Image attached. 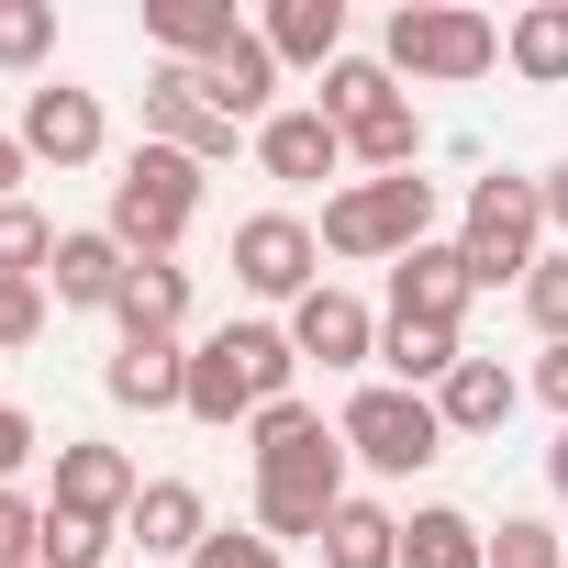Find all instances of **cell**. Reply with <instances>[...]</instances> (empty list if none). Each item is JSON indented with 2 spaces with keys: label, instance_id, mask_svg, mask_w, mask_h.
I'll list each match as a JSON object with an SVG mask.
<instances>
[{
  "label": "cell",
  "instance_id": "f35d334b",
  "mask_svg": "<svg viewBox=\"0 0 568 568\" xmlns=\"http://www.w3.org/2000/svg\"><path fill=\"white\" fill-rule=\"evenodd\" d=\"M535 402L568 424V346H546V357H535Z\"/></svg>",
  "mask_w": 568,
  "mask_h": 568
},
{
  "label": "cell",
  "instance_id": "8fae6325",
  "mask_svg": "<svg viewBox=\"0 0 568 568\" xmlns=\"http://www.w3.org/2000/svg\"><path fill=\"white\" fill-rule=\"evenodd\" d=\"M123 291H134V245L112 223H68L45 256V302L57 313H123Z\"/></svg>",
  "mask_w": 568,
  "mask_h": 568
},
{
  "label": "cell",
  "instance_id": "f546056e",
  "mask_svg": "<svg viewBox=\"0 0 568 568\" xmlns=\"http://www.w3.org/2000/svg\"><path fill=\"white\" fill-rule=\"evenodd\" d=\"M34 568H123V535H112V524H68V513H45Z\"/></svg>",
  "mask_w": 568,
  "mask_h": 568
},
{
  "label": "cell",
  "instance_id": "4dcf8cb0",
  "mask_svg": "<svg viewBox=\"0 0 568 568\" xmlns=\"http://www.w3.org/2000/svg\"><path fill=\"white\" fill-rule=\"evenodd\" d=\"M45 256H57V223L34 201H0V278H45Z\"/></svg>",
  "mask_w": 568,
  "mask_h": 568
},
{
  "label": "cell",
  "instance_id": "ffe728a7",
  "mask_svg": "<svg viewBox=\"0 0 568 568\" xmlns=\"http://www.w3.org/2000/svg\"><path fill=\"white\" fill-rule=\"evenodd\" d=\"M435 413H446V435H501V424L524 413V379H513L501 357H457V379L435 390Z\"/></svg>",
  "mask_w": 568,
  "mask_h": 568
},
{
  "label": "cell",
  "instance_id": "6da1fadb",
  "mask_svg": "<svg viewBox=\"0 0 568 568\" xmlns=\"http://www.w3.org/2000/svg\"><path fill=\"white\" fill-rule=\"evenodd\" d=\"M278 402H302V346H291V324H212V335L190 346V424L234 435V424H256V413H278Z\"/></svg>",
  "mask_w": 568,
  "mask_h": 568
},
{
  "label": "cell",
  "instance_id": "4316f807",
  "mask_svg": "<svg viewBox=\"0 0 568 568\" xmlns=\"http://www.w3.org/2000/svg\"><path fill=\"white\" fill-rule=\"evenodd\" d=\"M324 568H402V513H379V501L346 490V513L324 524Z\"/></svg>",
  "mask_w": 568,
  "mask_h": 568
},
{
  "label": "cell",
  "instance_id": "484cf974",
  "mask_svg": "<svg viewBox=\"0 0 568 568\" xmlns=\"http://www.w3.org/2000/svg\"><path fill=\"white\" fill-rule=\"evenodd\" d=\"M402 568H490V524H468V513L424 501V513L402 524Z\"/></svg>",
  "mask_w": 568,
  "mask_h": 568
},
{
  "label": "cell",
  "instance_id": "4fadbf2b",
  "mask_svg": "<svg viewBox=\"0 0 568 568\" xmlns=\"http://www.w3.org/2000/svg\"><path fill=\"white\" fill-rule=\"evenodd\" d=\"M291 346H302V368H368L379 357V313L324 278L313 302H291Z\"/></svg>",
  "mask_w": 568,
  "mask_h": 568
},
{
  "label": "cell",
  "instance_id": "d4e9b609",
  "mask_svg": "<svg viewBox=\"0 0 568 568\" xmlns=\"http://www.w3.org/2000/svg\"><path fill=\"white\" fill-rule=\"evenodd\" d=\"M346 168H357V179H413V168H424V112H413V101L368 112V123L346 134Z\"/></svg>",
  "mask_w": 568,
  "mask_h": 568
},
{
  "label": "cell",
  "instance_id": "d6a6232c",
  "mask_svg": "<svg viewBox=\"0 0 568 568\" xmlns=\"http://www.w3.org/2000/svg\"><path fill=\"white\" fill-rule=\"evenodd\" d=\"M57 324V302H45V278H0V357H23L34 335Z\"/></svg>",
  "mask_w": 568,
  "mask_h": 568
},
{
  "label": "cell",
  "instance_id": "30bf717a",
  "mask_svg": "<svg viewBox=\"0 0 568 568\" xmlns=\"http://www.w3.org/2000/svg\"><path fill=\"white\" fill-rule=\"evenodd\" d=\"M134 501H145V468H134L123 446H101V435H68V446H57V490H45V513H68V524H112V535H123Z\"/></svg>",
  "mask_w": 568,
  "mask_h": 568
},
{
  "label": "cell",
  "instance_id": "d590c367",
  "mask_svg": "<svg viewBox=\"0 0 568 568\" xmlns=\"http://www.w3.org/2000/svg\"><path fill=\"white\" fill-rule=\"evenodd\" d=\"M57 45V12H34V0H0V68H45Z\"/></svg>",
  "mask_w": 568,
  "mask_h": 568
},
{
  "label": "cell",
  "instance_id": "8d00e7d4",
  "mask_svg": "<svg viewBox=\"0 0 568 568\" xmlns=\"http://www.w3.org/2000/svg\"><path fill=\"white\" fill-rule=\"evenodd\" d=\"M34 535H45V501L0 490V568H34Z\"/></svg>",
  "mask_w": 568,
  "mask_h": 568
},
{
  "label": "cell",
  "instance_id": "5bb4252c",
  "mask_svg": "<svg viewBox=\"0 0 568 568\" xmlns=\"http://www.w3.org/2000/svg\"><path fill=\"white\" fill-rule=\"evenodd\" d=\"M479 302V278H468V256L435 234V245H413L402 267H390V324H446L457 335V313Z\"/></svg>",
  "mask_w": 568,
  "mask_h": 568
},
{
  "label": "cell",
  "instance_id": "7c38bea8",
  "mask_svg": "<svg viewBox=\"0 0 568 568\" xmlns=\"http://www.w3.org/2000/svg\"><path fill=\"white\" fill-rule=\"evenodd\" d=\"M12 134L34 145V168H101V145H112V123H101V90H79V79H34Z\"/></svg>",
  "mask_w": 568,
  "mask_h": 568
},
{
  "label": "cell",
  "instance_id": "7402d4cb",
  "mask_svg": "<svg viewBox=\"0 0 568 568\" xmlns=\"http://www.w3.org/2000/svg\"><path fill=\"white\" fill-rule=\"evenodd\" d=\"M256 34L278 68H346V0H278Z\"/></svg>",
  "mask_w": 568,
  "mask_h": 568
},
{
  "label": "cell",
  "instance_id": "603a6c76",
  "mask_svg": "<svg viewBox=\"0 0 568 568\" xmlns=\"http://www.w3.org/2000/svg\"><path fill=\"white\" fill-rule=\"evenodd\" d=\"M457 357H468V346H457L446 324H379V368H390V390H424V402H435V390L457 379Z\"/></svg>",
  "mask_w": 568,
  "mask_h": 568
},
{
  "label": "cell",
  "instance_id": "1f68e13d",
  "mask_svg": "<svg viewBox=\"0 0 568 568\" xmlns=\"http://www.w3.org/2000/svg\"><path fill=\"white\" fill-rule=\"evenodd\" d=\"M524 324H535L546 346H568V245L535 256V278H524Z\"/></svg>",
  "mask_w": 568,
  "mask_h": 568
},
{
  "label": "cell",
  "instance_id": "f1b7e54d",
  "mask_svg": "<svg viewBox=\"0 0 568 568\" xmlns=\"http://www.w3.org/2000/svg\"><path fill=\"white\" fill-rule=\"evenodd\" d=\"M313 446H335V424H324L313 402H278V413L245 424V468H256V479H267V468H291V457H313Z\"/></svg>",
  "mask_w": 568,
  "mask_h": 568
},
{
  "label": "cell",
  "instance_id": "277c9868",
  "mask_svg": "<svg viewBox=\"0 0 568 568\" xmlns=\"http://www.w3.org/2000/svg\"><path fill=\"white\" fill-rule=\"evenodd\" d=\"M457 256H468L479 291H501V278L524 291L535 256H546V190H535V179H479L468 212H457Z\"/></svg>",
  "mask_w": 568,
  "mask_h": 568
},
{
  "label": "cell",
  "instance_id": "9a60e30c",
  "mask_svg": "<svg viewBox=\"0 0 568 568\" xmlns=\"http://www.w3.org/2000/svg\"><path fill=\"white\" fill-rule=\"evenodd\" d=\"M101 390L123 413H190V346L179 335H123L112 368H101Z\"/></svg>",
  "mask_w": 568,
  "mask_h": 568
},
{
  "label": "cell",
  "instance_id": "7a4b0ae2",
  "mask_svg": "<svg viewBox=\"0 0 568 568\" xmlns=\"http://www.w3.org/2000/svg\"><path fill=\"white\" fill-rule=\"evenodd\" d=\"M379 68L390 79H424V90H468L501 68V23L468 12V0H402L390 34H379Z\"/></svg>",
  "mask_w": 568,
  "mask_h": 568
},
{
  "label": "cell",
  "instance_id": "7bdbcfd3",
  "mask_svg": "<svg viewBox=\"0 0 568 568\" xmlns=\"http://www.w3.org/2000/svg\"><path fill=\"white\" fill-rule=\"evenodd\" d=\"M123 568H134V557H123Z\"/></svg>",
  "mask_w": 568,
  "mask_h": 568
},
{
  "label": "cell",
  "instance_id": "ac0fdd59",
  "mask_svg": "<svg viewBox=\"0 0 568 568\" xmlns=\"http://www.w3.org/2000/svg\"><path fill=\"white\" fill-rule=\"evenodd\" d=\"M201 90H212V112H223V123H245V134H256V123L278 112V57H267V34L245 23V34L201 68Z\"/></svg>",
  "mask_w": 568,
  "mask_h": 568
},
{
  "label": "cell",
  "instance_id": "8992f818",
  "mask_svg": "<svg viewBox=\"0 0 568 568\" xmlns=\"http://www.w3.org/2000/svg\"><path fill=\"white\" fill-rule=\"evenodd\" d=\"M335 435H346V457H357L368 479H413V468L446 457V413H435L424 390H390V379H368V390L335 413Z\"/></svg>",
  "mask_w": 568,
  "mask_h": 568
},
{
  "label": "cell",
  "instance_id": "5b68a950",
  "mask_svg": "<svg viewBox=\"0 0 568 568\" xmlns=\"http://www.w3.org/2000/svg\"><path fill=\"white\" fill-rule=\"evenodd\" d=\"M201 190H212V168H190V156H168V145H134L123 179H112V234H123L134 256H179V234L201 223Z\"/></svg>",
  "mask_w": 568,
  "mask_h": 568
},
{
  "label": "cell",
  "instance_id": "2e32d148",
  "mask_svg": "<svg viewBox=\"0 0 568 568\" xmlns=\"http://www.w3.org/2000/svg\"><path fill=\"white\" fill-rule=\"evenodd\" d=\"M201 535H212V501H201V479H145V501L123 513V546H134V568H156V557H201Z\"/></svg>",
  "mask_w": 568,
  "mask_h": 568
},
{
  "label": "cell",
  "instance_id": "cb8c5ba5",
  "mask_svg": "<svg viewBox=\"0 0 568 568\" xmlns=\"http://www.w3.org/2000/svg\"><path fill=\"white\" fill-rule=\"evenodd\" d=\"M123 335H190V267L179 256H134V291L112 313Z\"/></svg>",
  "mask_w": 568,
  "mask_h": 568
},
{
  "label": "cell",
  "instance_id": "52a82bcc",
  "mask_svg": "<svg viewBox=\"0 0 568 568\" xmlns=\"http://www.w3.org/2000/svg\"><path fill=\"white\" fill-rule=\"evenodd\" d=\"M335 513H346V435L256 479V535H267V546H324Z\"/></svg>",
  "mask_w": 568,
  "mask_h": 568
},
{
  "label": "cell",
  "instance_id": "74e56055",
  "mask_svg": "<svg viewBox=\"0 0 568 568\" xmlns=\"http://www.w3.org/2000/svg\"><path fill=\"white\" fill-rule=\"evenodd\" d=\"M45 457V435H34V413H12V402H0V490H12L23 468Z\"/></svg>",
  "mask_w": 568,
  "mask_h": 568
},
{
  "label": "cell",
  "instance_id": "3957f363",
  "mask_svg": "<svg viewBox=\"0 0 568 568\" xmlns=\"http://www.w3.org/2000/svg\"><path fill=\"white\" fill-rule=\"evenodd\" d=\"M324 256H413V245H435V179H346V190H324Z\"/></svg>",
  "mask_w": 568,
  "mask_h": 568
},
{
  "label": "cell",
  "instance_id": "e575fe53",
  "mask_svg": "<svg viewBox=\"0 0 568 568\" xmlns=\"http://www.w3.org/2000/svg\"><path fill=\"white\" fill-rule=\"evenodd\" d=\"M490 568H568V546H557V524H535V513H513V524L490 535Z\"/></svg>",
  "mask_w": 568,
  "mask_h": 568
},
{
  "label": "cell",
  "instance_id": "60d3db41",
  "mask_svg": "<svg viewBox=\"0 0 568 568\" xmlns=\"http://www.w3.org/2000/svg\"><path fill=\"white\" fill-rule=\"evenodd\" d=\"M535 190H546V234H557V245H568V156H557V168H546V179H535Z\"/></svg>",
  "mask_w": 568,
  "mask_h": 568
},
{
  "label": "cell",
  "instance_id": "ab89813d",
  "mask_svg": "<svg viewBox=\"0 0 568 568\" xmlns=\"http://www.w3.org/2000/svg\"><path fill=\"white\" fill-rule=\"evenodd\" d=\"M23 168H34V145H23L12 123H0V201H23Z\"/></svg>",
  "mask_w": 568,
  "mask_h": 568
},
{
  "label": "cell",
  "instance_id": "ba28073f",
  "mask_svg": "<svg viewBox=\"0 0 568 568\" xmlns=\"http://www.w3.org/2000/svg\"><path fill=\"white\" fill-rule=\"evenodd\" d=\"M234 278L256 302H313L324 291V234L302 212H245L234 223Z\"/></svg>",
  "mask_w": 568,
  "mask_h": 568
},
{
  "label": "cell",
  "instance_id": "836d02e7",
  "mask_svg": "<svg viewBox=\"0 0 568 568\" xmlns=\"http://www.w3.org/2000/svg\"><path fill=\"white\" fill-rule=\"evenodd\" d=\"M190 568H291V546H267V535H256V524H212V535H201V557H190Z\"/></svg>",
  "mask_w": 568,
  "mask_h": 568
},
{
  "label": "cell",
  "instance_id": "b9f144b4",
  "mask_svg": "<svg viewBox=\"0 0 568 568\" xmlns=\"http://www.w3.org/2000/svg\"><path fill=\"white\" fill-rule=\"evenodd\" d=\"M546 490L568 501V424H557V446H546Z\"/></svg>",
  "mask_w": 568,
  "mask_h": 568
},
{
  "label": "cell",
  "instance_id": "83f0119b",
  "mask_svg": "<svg viewBox=\"0 0 568 568\" xmlns=\"http://www.w3.org/2000/svg\"><path fill=\"white\" fill-rule=\"evenodd\" d=\"M390 101H402V79H390L379 57H346V68H324V90H313V112H324L335 134H357V123L390 112Z\"/></svg>",
  "mask_w": 568,
  "mask_h": 568
},
{
  "label": "cell",
  "instance_id": "44dd1931",
  "mask_svg": "<svg viewBox=\"0 0 568 568\" xmlns=\"http://www.w3.org/2000/svg\"><path fill=\"white\" fill-rule=\"evenodd\" d=\"M501 68L524 90H568V0H524L501 23Z\"/></svg>",
  "mask_w": 568,
  "mask_h": 568
},
{
  "label": "cell",
  "instance_id": "d6986e66",
  "mask_svg": "<svg viewBox=\"0 0 568 568\" xmlns=\"http://www.w3.org/2000/svg\"><path fill=\"white\" fill-rule=\"evenodd\" d=\"M234 34H245L234 0H145V45H156V68H212Z\"/></svg>",
  "mask_w": 568,
  "mask_h": 568
},
{
  "label": "cell",
  "instance_id": "9c48e42d",
  "mask_svg": "<svg viewBox=\"0 0 568 568\" xmlns=\"http://www.w3.org/2000/svg\"><path fill=\"white\" fill-rule=\"evenodd\" d=\"M145 145H168V156H190V168H223V156L256 145V134L212 112L201 68H156V79H145Z\"/></svg>",
  "mask_w": 568,
  "mask_h": 568
},
{
  "label": "cell",
  "instance_id": "e0dca14e",
  "mask_svg": "<svg viewBox=\"0 0 568 568\" xmlns=\"http://www.w3.org/2000/svg\"><path fill=\"white\" fill-rule=\"evenodd\" d=\"M256 168L267 179H291V190H313V179H346V134L302 101V112H267L256 123Z\"/></svg>",
  "mask_w": 568,
  "mask_h": 568
}]
</instances>
